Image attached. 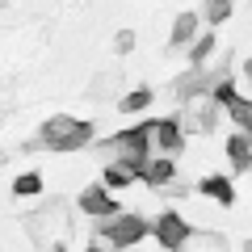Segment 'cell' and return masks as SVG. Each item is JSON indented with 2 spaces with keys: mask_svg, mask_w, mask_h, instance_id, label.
Here are the masks:
<instances>
[{
  "mask_svg": "<svg viewBox=\"0 0 252 252\" xmlns=\"http://www.w3.org/2000/svg\"><path fill=\"white\" fill-rule=\"evenodd\" d=\"M152 135H156V122H152V118H143V122H135L130 130H118V135L101 139L97 152L105 156L109 164H126V168L139 177V168L152 160Z\"/></svg>",
  "mask_w": 252,
  "mask_h": 252,
  "instance_id": "1",
  "label": "cell"
},
{
  "mask_svg": "<svg viewBox=\"0 0 252 252\" xmlns=\"http://www.w3.org/2000/svg\"><path fill=\"white\" fill-rule=\"evenodd\" d=\"M46 152H80V147L93 143V122L89 118H67V114H55L42 122L38 130Z\"/></svg>",
  "mask_w": 252,
  "mask_h": 252,
  "instance_id": "2",
  "label": "cell"
},
{
  "mask_svg": "<svg viewBox=\"0 0 252 252\" xmlns=\"http://www.w3.org/2000/svg\"><path fill=\"white\" fill-rule=\"evenodd\" d=\"M97 235H105L122 252V248H135L139 240L152 235V219H143V215H109V219H97Z\"/></svg>",
  "mask_w": 252,
  "mask_h": 252,
  "instance_id": "3",
  "label": "cell"
},
{
  "mask_svg": "<svg viewBox=\"0 0 252 252\" xmlns=\"http://www.w3.org/2000/svg\"><path fill=\"white\" fill-rule=\"evenodd\" d=\"M210 101L227 109V118H231V122L240 126V135H248V139H252V101L235 93V80H223V84H215Z\"/></svg>",
  "mask_w": 252,
  "mask_h": 252,
  "instance_id": "4",
  "label": "cell"
},
{
  "mask_svg": "<svg viewBox=\"0 0 252 252\" xmlns=\"http://www.w3.org/2000/svg\"><path fill=\"white\" fill-rule=\"evenodd\" d=\"M152 235L160 240V248L181 252V248H185V240L193 235V227H189L185 219L177 215V210H164V215H156V219H152Z\"/></svg>",
  "mask_w": 252,
  "mask_h": 252,
  "instance_id": "5",
  "label": "cell"
},
{
  "mask_svg": "<svg viewBox=\"0 0 252 252\" xmlns=\"http://www.w3.org/2000/svg\"><path fill=\"white\" fill-rule=\"evenodd\" d=\"M80 210L89 219H109V215H122L118 210V198L109 193L105 185H84V193H80Z\"/></svg>",
  "mask_w": 252,
  "mask_h": 252,
  "instance_id": "6",
  "label": "cell"
},
{
  "mask_svg": "<svg viewBox=\"0 0 252 252\" xmlns=\"http://www.w3.org/2000/svg\"><path fill=\"white\" fill-rule=\"evenodd\" d=\"M139 181L152 189H164L168 181H177V164H172V156H160V160H147L143 168H139Z\"/></svg>",
  "mask_w": 252,
  "mask_h": 252,
  "instance_id": "7",
  "label": "cell"
},
{
  "mask_svg": "<svg viewBox=\"0 0 252 252\" xmlns=\"http://www.w3.org/2000/svg\"><path fill=\"white\" fill-rule=\"evenodd\" d=\"M152 139H156V147H160L164 156H177V152H181V143H185V130H181L177 118H160Z\"/></svg>",
  "mask_w": 252,
  "mask_h": 252,
  "instance_id": "8",
  "label": "cell"
},
{
  "mask_svg": "<svg viewBox=\"0 0 252 252\" xmlns=\"http://www.w3.org/2000/svg\"><path fill=\"white\" fill-rule=\"evenodd\" d=\"M198 193H202V198H210V202H219V206H231V202H235L231 177H219V172H210V177L198 181Z\"/></svg>",
  "mask_w": 252,
  "mask_h": 252,
  "instance_id": "9",
  "label": "cell"
},
{
  "mask_svg": "<svg viewBox=\"0 0 252 252\" xmlns=\"http://www.w3.org/2000/svg\"><path fill=\"white\" fill-rule=\"evenodd\" d=\"M177 122H181V130H202V135H210V130H215V122H219V105H215V101H206L202 109L181 114Z\"/></svg>",
  "mask_w": 252,
  "mask_h": 252,
  "instance_id": "10",
  "label": "cell"
},
{
  "mask_svg": "<svg viewBox=\"0 0 252 252\" xmlns=\"http://www.w3.org/2000/svg\"><path fill=\"white\" fill-rule=\"evenodd\" d=\"M198 13H177V21H172V34H168V46L172 51H181V46H193V38H198Z\"/></svg>",
  "mask_w": 252,
  "mask_h": 252,
  "instance_id": "11",
  "label": "cell"
},
{
  "mask_svg": "<svg viewBox=\"0 0 252 252\" xmlns=\"http://www.w3.org/2000/svg\"><path fill=\"white\" fill-rule=\"evenodd\" d=\"M227 160H231L235 172H252V139L235 130V135L227 139Z\"/></svg>",
  "mask_w": 252,
  "mask_h": 252,
  "instance_id": "12",
  "label": "cell"
},
{
  "mask_svg": "<svg viewBox=\"0 0 252 252\" xmlns=\"http://www.w3.org/2000/svg\"><path fill=\"white\" fill-rule=\"evenodd\" d=\"M219 51V38L215 34H198L193 46H189V67H206V59Z\"/></svg>",
  "mask_w": 252,
  "mask_h": 252,
  "instance_id": "13",
  "label": "cell"
},
{
  "mask_svg": "<svg viewBox=\"0 0 252 252\" xmlns=\"http://www.w3.org/2000/svg\"><path fill=\"white\" fill-rule=\"evenodd\" d=\"M101 181H105V189H126V185H135V172L126 168V164H105V172H101Z\"/></svg>",
  "mask_w": 252,
  "mask_h": 252,
  "instance_id": "14",
  "label": "cell"
},
{
  "mask_svg": "<svg viewBox=\"0 0 252 252\" xmlns=\"http://www.w3.org/2000/svg\"><path fill=\"white\" fill-rule=\"evenodd\" d=\"M227 17H231V0H206L202 4V21H210V26H223Z\"/></svg>",
  "mask_w": 252,
  "mask_h": 252,
  "instance_id": "15",
  "label": "cell"
},
{
  "mask_svg": "<svg viewBox=\"0 0 252 252\" xmlns=\"http://www.w3.org/2000/svg\"><path fill=\"white\" fill-rule=\"evenodd\" d=\"M38 189H42V177H38V172H21V177L13 181V193H17V198H34Z\"/></svg>",
  "mask_w": 252,
  "mask_h": 252,
  "instance_id": "16",
  "label": "cell"
},
{
  "mask_svg": "<svg viewBox=\"0 0 252 252\" xmlns=\"http://www.w3.org/2000/svg\"><path fill=\"white\" fill-rule=\"evenodd\" d=\"M152 105V89H135V93H126L122 97V114H139V109Z\"/></svg>",
  "mask_w": 252,
  "mask_h": 252,
  "instance_id": "17",
  "label": "cell"
},
{
  "mask_svg": "<svg viewBox=\"0 0 252 252\" xmlns=\"http://www.w3.org/2000/svg\"><path fill=\"white\" fill-rule=\"evenodd\" d=\"M114 51H118V55H130V51H135V30H118Z\"/></svg>",
  "mask_w": 252,
  "mask_h": 252,
  "instance_id": "18",
  "label": "cell"
},
{
  "mask_svg": "<svg viewBox=\"0 0 252 252\" xmlns=\"http://www.w3.org/2000/svg\"><path fill=\"white\" fill-rule=\"evenodd\" d=\"M160 193H168V198H181V193H185V185H181V181H168Z\"/></svg>",
  "mask_w": 252,
  "mask_h": 252,
  "instance_id": "19",
  "label": "cell"
},
{
  "mask_svg": "<svg viewBox=\"0 0 252 252\" xmlns=\"http://www.w3.org/2000/svg\"><path fill=\"white\" fill-rule=\"evenodd\" d=\"M244 72H248V80H252V59H248V63H244Z\"/></svg>",
  "mask_w": 252,
  "mask_h": 252,
  "instance_id": "20",
  "label": "cell"
},
{
  "mask_svg": "<svg viewBox=\"0 0 252 252\" xmlns=\"http://www.w3.org/2000/svg\"><path fill=\"white\" fill-rule=\"evenodd\" d=\"M244 252H252V240H244Z\"/></svg>",
  "mask_w": 252,
  "mask_h": 252,
  "instance_id": "21",
  "label": "cell"
},
{
  "mask_svg": "<svg viewBox=\"0 0 252 252\" xmlns=\"http://www.w3.org/2000/svg\"><path fill=\"white\" fill-rule=\"evenodd\" d=\"M84 252H105V248H97V244H93V248H84Z\"/></svg>",
  "mask_w": 252,
  "mask_h": 252,
  "instance_id": "22",
  "label": "cell"
},
{
  "mask_svg": "<svg viewBox=\"0 0 252 252\" xmlns=\"http://www.w3.org/2000/svg\"><path fill=\"white\" fill-rule=\"evenodd\" d=\"M51 252H67V248H51Z\"/></svg>",
  "mask_w": 252,
  "mask_h": 252,
  "instance_id": "23",
  "label": "cell"
},
{
  "mask_svg": "<svg viewBox=\"0 0 252 252\" xmlns=\"http://www.w3.org/2000/svg\"><path fill=\"white\" fill-rule=\"evenodd\" d=\"M122 252H135V248H122Z\"/></svg>",
  "mask_w": 252,
  "mask_h": 252,
  "instance_id": "24",
  "label": "cell"
}]
</instances>
